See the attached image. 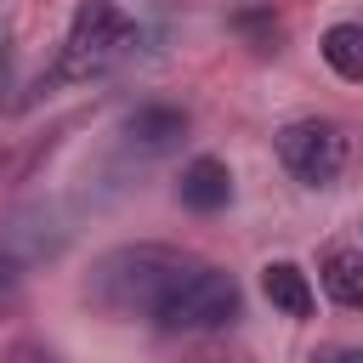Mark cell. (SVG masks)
<instances>
[{"label": "cell", "instance_id": "obj_12", "mask_svg": "<svg viewBox=\"0 0 363 363\" xmlns=\"http://www.w3.org/2000/svg\"><path fill=\"white\" fill-rule=\"evenodd\" d=\"M0 363H62V352L45 346V340H11V346L0 352Z\"/></svg>", "mask_w": 363, "mask_h": 363}, {"label": "cell", "instance_id": "obj_8", "mask_svg": "<svg viewBox=\"0 0 363 363\" xmlns=\"http://www.w3.org/2000/svg\"><path fill=\"white\" fill-rule=\"evenodd\" d=\"M261 295L284 312V318H312L318 312V289L295 261H267L261 267Z\"/></svg>", "mask_w": 363, "mask_h": 363}, {"label": "cell", "instance_id": "obj_3", "mask_svg": "<svg viewBox=\"0 0 363 363\" xmlns=\"http://www.w3.org/2000/svg\"><path fill=\"white\" fill-rule=\"evenodd\" d=\"M244 312V295H238V278L210 267V261H193L170 295L153 306L147 323H159L164 335H204V329H227L233 318Z\"/></svg>", "mask_w": 363, "mask_h": 363}, {"label": "cell", "instance_id": "obj_14", "mask_svg": "<svg viewBox=\"0 0 363 363\" xmlns=\"http://www.w3.org/2000/svg\"><path fill=\"white\" fill-rule=\"evenodd\" d=\"M6 68H11V40H6V28H0V85H6Z\"/></svg>", "mask_w": 363, "mask_h": 363}, {"label": "cell", "instance_id": "obj_2", "mask_svg": "<svg viewBox=\"0 0 363 363\" xmlns=\"http://www.w3.org/2000/svg\"><path fill=\"white\" fill-rule=\"evenodd\" d=\"M136 45V17L119 0H79L51 68V85H74V79H96L108 74L119 57H130Z\"/></svg>", "mask_w": 363, "mask_h": 363}, {"label": "cell", "instance_id": "obj_6", "mask_svg": "<svg viewBox=\"0 0 363 363\" xmlns=\"http://www.w3.org/2000/svg\"><path fill=\"white\" fill-rule=\"evenodd\" d=\"M187 125H193L187 108H176V102H142V108L125 113L119 142H125V153H136V159H159V153L182 147Z\"/></svg>", "mask_w": 363, "mask_h": 363}, {"label": "cell", "instance_id": "obj_1", "mask_svg": "<svg viewBox=\"0 0 363 363\" xmlns=\"http://www.w3.org/2000/svg\"><path fill=\"white\" fill-rule=\"evenodd\" d=\"M199 255H187L176 244H119L91 267L85 301L96 312H108V318H153V306L170 295V284Z\"/></svg>", "mask_w": 363, "mask_h": 363}, {"label": "cell", "instance_id": "obj_10", "mask_svg": "<svg viewBox=\"0 0 363 363\" xmlns=\"http://www.w3.org/2000/svg\"><path fill=\"white\" fill-rule=\"evenodd\" d=\"M318 57H323L346 85H363V23H329L323 40H318Z\"/></svg>", "mask_w": 363, "mask_h": 363}, {"label": "cell", "instance_id": "obj_7", "mask_svg": "<svg viewBox=\"0 0 363 363\" xmlns=\"http://www.w3.org/2000/svg\"><path fill=\"white\" fill-rule=\"evenodd\" d=\"M176 199H182L187 210H199V216H216V210H227V204H233V170H227L221 159L199 153L193 164H182Z\"/></svg>", "mask_w": 363, "mask_h": 363}, {"label": "cell", "instance_id": "obj_9", "mask_svg": "<svg viewBox=\"0 0 363 363\" xmlns=\"http://www.w3.org/2000/svg\"><path fill=\"white\" fill-rule=\"evenodd\" d=\"M318 284H323V295L335 301V306H363V250H352V244H329L323 255H318Z\"/></svg>", "mask_w": 363, "mask_h": 363}, {"label": "cell", "instance_id": "obj_5", "mask_svg": "<svg viewBox=\"0 0 363 363\" xmlns=\"http://www.w3.org/2000/svg\"><path fill=\"white\" fill-rule=\"evenodd\" d=\"M68 244V221L45 204L34 210H17L6 227H0V261H11L17 272H34L40 261H51L57 250Z\"/></svg>", "mask_w": 363, "mask_h": 363}, {"label": "cell", "instance_id": "obj_4", "mask_svg": "<svg viewBox=\"0 0 363 363\" xmlns=\"http://www.w3.org/2000/svg\"><path fill=\"white\" fill-rule=\"evenodd\" d=\"M346 153H352V136H346V125H335V119L306 113V119H289V125L278 130V159H284V170H289L301 187H329V182L346 170Z\"/></svg>", "mask_w": 363, "mask_h": 363}, {"label": "cell", "instance_id": "obj_13", "mask_svg": "<svg viewBox=\"0 0 363 363\" xmlns=\"http://www.w3.org/2000/svg\"><path fill=\"white\" fill-rule=\"evenodd\" d=\"M312 363H363V340H346V346H318Z\"/></svg>", "mask_w": 363, "mask_h": 363}, {"label": "cell", "instance_id": "obj_11", "mask_svg": "<svg viewBox=\"0 0 363 363\" xmlns=\"http://www.w3.org/2000/svg\"><path fill=\"white\" fill-rule=\"evenodd\" d=\"M233 28H238L255 51H278V17H272V6H244V11H233Z\"/></svg>", "mask_w": 363, "mask_h": 363}]
</instances>
